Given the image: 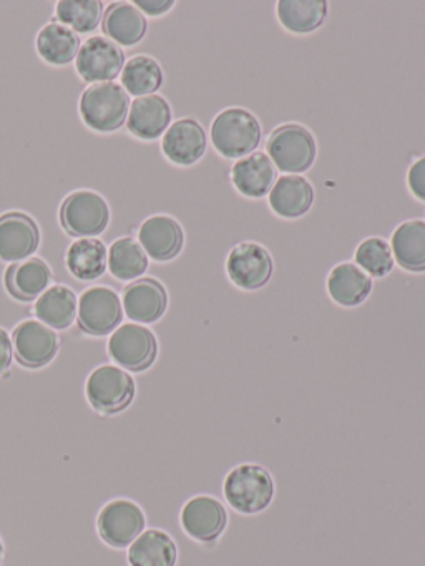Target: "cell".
<instances>
[{
  "label": "cell",
  "instance_id": "obj_1",
  "mask_svg": "<svg viewBox=\"0 0 425 566\" xmlns=\"http://www.w3.org/2000/svg\"><path fill=\"white\" fill-rule=\"evenodd\" d=\"M276 485L271 473L258 463H241L229 470L222 482V495L235 512L256 515L274 500Z\"/></svg>",
  "mask_w": 425,
  "mask_h": 566
},
{
  "label": "cell",
  "instance_id": "obj_2",
  "mask_svg": "<svg viewBox=\"0 0 425 566\" xmlns=\"http://www.w3.org/2000/svg\"><path fill=\"white\" fill-rule=\"evenodd\" d=\"M83 124L99 134H112L122 128L128 117L129 98L115 82L90 85L80 98Z\"/></svg>",
  "mask_w": 425,
  "mask_h": 566
},
{
  "label": "cell",
  "instance_id": "obj_3",
  "mask_svg": "<svg viewBox=\"0 0 425 566\" xmlns=\"http://www.w3.org/2000/svg\"><path fill=\"white\" fill-rule=\"evenodd\" d=\"M211 142L221 157H246L259 147L261 125L248 111L228 108L212 122Z\"/></svg>",
  "mask_w": 425,
  "mask_h": 566
},
{
  "label": "cell",
  "instance_id": "obj_4",
  "mask_svg": "<svg viewBox=\"0 0 425 566\" xmlns=\"http://www.w3.org/2000/svg\"><path fill=\"white\" fill-rule=\"evenodd\" d=\"M133 377L122 367L103 364L93 369L85 382V396L90 406L103 416L123 412L135 399Z\"/></svg>",
  "mask_w": 425,
  "mask_h": 566
},
{
  "label": "cell",
  "instance_id": "obj_5",
  "mask_svg": "<svg viewBox=\"0 0 425 566\" xmlns=\"http://www.w3.org/2000/svg\"><path fill=\"white\" fill-rule=\"evenodd\" d=\"M106 350L110 359L123 370L143 373L155 363L158 356V343L148 327L128 323L113 331Z\"/></svg>",
  "mask_w": 425,
  "mask_h": 566
},
{
  "label": "cell",
  "instance_id": "obj_6",
  "mask_svg": "<svg viewBox=\"0 0 425 566\" xmlns=\"http://www.w3.org/2000/svg\"><path fill=\"white\" fill-rule=\"evenodd\" d=\"M60 224L70 237L95 238L110 223L108 203L95 191L82 190L69 195L59 211Z\"/></svg>",
  "mask_w": 425,
  "mask_h": 566
},
{
  "label": "cell",
  "instance_id": "obj_7",
  "mask_svg": "<svg viewBox=\"0 0 425 566\" xmlns=\"http://www.w3.org/2000/svg\"><path fill=\"white\" fill-rule=\"evenodd\" d=\"M266 148L276 170L286 174H304L318 154L314 137L301 125H282L272 132Z\"/></svg>",
  "mask_w": 425,
  "mask_h": 566
},
{
  "label": "cell",
  "instance_id": "obj_8",
  "mask_svg": "<svg viewBox=\"0 0 425 566\" xmlns=\"http://www.w3.org/2000/svg\"><path fill=\"white\" fill-rule=\"evenodd\" d=\"M146 516L138 503L128 499H116L106 503L96 516L100 538L112 548H128L143 532Z\"/></svg>",
  "mask_w": 425,
  "mask_h": 566
},
{
  "label": "cell",
  "instance_id": "obj_9",
  "mask_svg": "<svg viewBox=\"0 0 425 566\" xmlns=\"http://www.w3.org/2000/svg\"><path fill=\"white\" fill-rule=\"evenodd\" d=\"M122 300L108 286H93L83 291L76 307V323L89 336H106L120 326L123 319Z\"/></svg>",
  "mask_w": 425,
  "mask_h": 566
},
{
  "label": "cell",
  "instance_id": "obj_10",
  "mask_svg": "<svg viewBox=\"0 0 425 566\" xmlns=\"http://www.w3.org/2000/svg\"><path fill=\"white\" fill-rule=\"evenodd\" d=\"M125 54L118 45L106 38H90L80 45L75 69L80 77L89 84L113 82L122 74Z\"/></svg>",
  "mask_w": 425,
  "mask_h": 566
},
{
  "label": "cell",
  "instance_id": "obj_11",
  "mask_svg": "<svg viewBox=\"0 0 425 566\" xmlns=\"http://www.w3.org/2000/svg\"><path fill=\"white\" fill-rule=\"evenodd\" d=\"M12 347L19 364L29 369H40L55 359L60 339L55 331L45 324L37 319H27L13 329Z\"/></svg>",
  "mask_w": 425,
  "mask_h": 566
},
{
  "label": "cell",
  "instance_id": "obj_12",
  "mask_svg": "<svg viewBox=\"0 0 425 566\" xmlns=\"http://www.w3.org/2000/svg\"><path fill=\"white\" fill-rule=\"evenodd\" d=\"M183 532L199 543H212L228 526V512L218 499L196 495L183 505L179 513Z\"/></svg>",
  "mask_w": 425,
  "mask_h": 566
},
{
  "label": "cell",
  "instance_id": "obj_13",
  "mask_svg": "<svg viewBox=\"0 0 425 566\" xmlns=\"http://www.w3.org/2000/svg\"><path fill=\"white\" fill-rule=\"evenodd\" d=\"M271 254L256 243H241L232 248L226 260V273L239 290L256 291L265 287L272 276Z\"/></svg>",
  "mask_w": 425,
  "mask_h": 566
},
{
  "label": "cell",
  "instance_id": "obj_14",
  "mask_svg": "<svg viewBox=\"0 0 425 566\" xmlns=\"http://www.w3.org/2000/svg\"><path fill=\"white\" fill-rule=\"evenodd\" d=\"M40 244V231L29 214L20 211L0 217V261L19 263L29 260Z\"/></svg>",
  "mask_w": 425,
  "mask_h": 566
},
{
  "label": "cell",
  "instance_id": "obj_15",
  "mask_svg": "<svg viewBox=\"0 0 425 566\" xmlns=\"http://www.w3.org/2000/svg\"><path fill=\"white\" fill-rule=\"evenodd\" d=\"M123 313L133 323L153 324L162 319L168 307V294L159 281L142 277L123 290Z\"/></svg>",
  "mask_w": 425,
  "mask_h": 566
},
{
  "label": "cell",
  "instance_id": "obj_16",
  "mask_svg": "<svg viewBox=\"0 0 425 566\" xmlns=\"http://www.w3.org/2000/svg\"><path fill=\"white\" fill-rule=\"evenodd\" d=\"M138 243L146 256L163 263L178 256L185 244V234L178 221L165 214H156L143 221L138 231Z\"/></svg>",
  "mask_w": 425,
  "mask_h": 566
},
{
  "label": "cell",
  "instance_id": "obj_17",
  "mask_svg": "<svg viewBox=\"0 0 425 566\" xmlns=\"http://www.w3.org/2000/svg\"><path fill=\"white\" fill-rule=\"evenodd\" d=\"M52 280V270L40 258L12 263L3 274L7 293L20 303L39 300L49 290Z\"/></svg>",
  "mask_w": 425,
  "mask_h": 566
},
{
  "label": "cell",
  "instance_id": "obj_18",
  "mask_svg": "<svg viewBox=\"0 0 425 566\" xmlns=\"http://www.w3.org/2000/svg\"><path fill=\"white\" fill-rule=\"evenodd\" d=\"M172 124V108L159 95L139 97L129 105L126 128L139 140H156Z\"/></svg>",
  "mask_w": 425,
  "mask_h": 566
},
{
  "label": "cell",
  "instance_id": "obj_19",
  "mask_svg": "<svg viewBox=\"0 0 425 566\" xmlns=\"http://www.w3.org/2000/svg\"><path fill=\"white\" fill-rule=\"evenodd\" d=\"M163 154L172 164L189 167L201 160L206 151V134L191 118L175 122L162 142Z\"/></svg>",
  "mask_w": 425,
  "mask_h": 566
},
{
  "label": "cell",
  "instance_id": "obj_20",
  "mask_svg": "<svg viewBox=\"0 0 425 566\" xmlns=\"http://www.w3.org/2000/svg\"><path fill=\"white\" fill-rule=\"evenodd\" d=\"M145 15L128 2H115L103 12L102 31L108 41L122 48L139 44L146 35Z\"/></svg>",
  "mask_w": 425,
  "mask_h": 566
},
{
  "label": "cell",
  "instance_id": "obj_21",
  "mask_svg": "<svg viewBox=\"0 0 425 566\" xmlns=\"http://www.w3.org/2000/svg\"><path fill=\"white\" fill-rule=\"evenodd\" d=\"M314 190L305 178L299 175H286L278 178L269 191V205L281 218L304 217L311 210Z\"/></svg>",
  "mask_w": 425,
  "mask_h": 566
},
{
  "label": "cell",
  "instance_id": "obj_22",
  "mask_svg": "<svg viewBox=\"0 0 425 566\" xmlns=\"http://www.w3.org/2000/svg\"><path fill=\"white\" fill-rule=\"evenodd\" d=\"M231 177L239 193L248 198H261L274 187L278 171L268 155L251 154L232 167Z\"/></svg>",
  "mask_w": 425,
  "mask_h": 566
},
{
  "label": "cell",
  "instance_id": "obj_23",
  "mask_svg": "<svg viewBox=\"0 0 425 566\" xmlns=\"http://www.w3.org/2000/svg\"><path fill=\"white\" fill-rule=\"evenodd\" d=\"M328 293L342 307H355L372 293V280L357 264L341 263L332 268L328 277Z\"/></svg>",
  "mask_w": 425,
  "mask_h": 566
},
{
  "label": "cell",
  "instance_id": "obj_24",
  "mask_svg": "<svg viewBox=\"0 0 425 566\" xmlns=\"http://www.w3.org/2000/svg\"><path fill=\"white\" fill-rule=\"evenodd\" d=\"M126 559L129 566H176L178 546L163 530H145L128 546Z\"/></svg>",
  "mask_w": 425,
  "mask_h": 566
},
{
  "label": "cell",
  "instance_id": "obj_25",
  "mask_svg": "<svg viewBox=\"0 0 425 566\" xmlns=\"http://www.w3.org/2000/svg\"><path fill=\"white\" fill-rule=\"evenodd\" d=\"M79 300L70 287L56 284L50 286L39 300L35 301L33 313L37 321L49 326L53 331L69 329L76 319Z\"/></svg>",
  "mask_w": 425,
  "mask_h": 566
},
{
  "label": "cell",
  "instance_id": "obj_26",
  "mask_svg": "<svg viewBox=\"0 0 425 566\" xmlns=\"http://www.w3.org/2000/svg\"><path fill=\"white\" fill-rule=\"evenodd\" d=\"M106 247L96 238L73 241L66 250V270L75 280L95 281L106 271Z\"/></svg>",
  "mask_w": 425,
  "mask_h": 566
},
{
  "label": "cell",
  "instance_id": "obj_27",
  "mask_svg": "<svg viewBox=\"0 0 425 566\" xmlns=\"http://www.w3.org/2000/svg\"><path fill=\"white\" fill-rule=\"evenodd\" d=\"M392 254L398 266L412 273L425 271V223L411 220L392 234Z\"/></svg>",
  "mask_w": 425,
  "mask_h": 566
},
{
  "label": "cell",
  "instance_id": "obj_28",
  "mask_svg": "<svg viewBox=\"0 0 425 566\" xmlns=\"http://www.w3.org/2000/svg\"><path fill=\"white\" fill-rule=\"evenodd\" d=\"M35 48L46 64L62 67L76 59L80 51V39L65 25L50 22L37 34Z\"/></svg>",
  "mask_w": 425,
  "mask_h": 566
},
{
  "label": "cell",
  "instance_id": "obj_29",
  "mask_svg": "<svg viewBox=\"0 0 425 566\" xmlns=\"http://www.w3.org/2000/svg\"><path fill=\"white\" fill-rule=\"evenodd\" d=\"M328 18L324 0H281L278 2V19L286 31L292 34H309L318 31Z\"/></svg>",
  "mask_w": 425,
  "mask_h": 566
},
{
  "label": "cell",
  "instance_id": "obj_30",
  "mask_svg": "<svg viewBox=\"0 0 425 566\" xmlns=\"http://www.w3.org/2000/svg\"><path fill=\"white\" fill-rule=\"evenodd\" d=\"M106 268L115 280L135 281L148 270V256L138 241L129 237L120 238L108 248Z\"/></svg>",
  "mask_w": 425,
  "mask_h": 566
},
{
  "label": "cell",
  "instance_id": "obj_31",
  "mask_svg": "<svg viewBox=\"0 0 425 566\" xmlns=\"http://www.w3.org/2000/svg\"><path fill=\"white\" fill-rule=\"evenodd\" d=\"M123 91L133 97H148L163 84V71L155 59L136 55L123 65L120 74Z\"/></svg>",
  "mask_w": 425,
  "mask_h": 566
},
{
  "label": "cell",
  "instance_id": "obj_32",
  "mask_svg": "<svg viewBox=\"0 0 425 566\" xmlns=\"http://www.w3.org/2000/svg\"><path fill=\"white\" fill-rule=\"evenodd\" d=\"M55 18L75 34H90L102 24L103 4L99 0H60Z\"/></svg>",
  "mask_w": 425,
  "mask_h": 566
},
{
  "label": "cell",
  "instance_id": "obj_33",
  "mask_svg": "<svg viewBox=\"0 0 425 566\" xmlns=\"http://www.w3.org/2000/svg\"><path fill=\"white\" fill-rule=\"evenodd\" d=\"M355 263L369 276L384 277L394 268L392 250L381 238H369L355 250Z\"/></svg>",
  "mask_w": 425,
  "mask_h": 566
},
{
  "label": "cell",
  "instance_id": "obj_34",
  "mask_svg": "<svg viewBox=\"0 0 425 566\" xmlns=\"http://www.w3.org/2000/svg\"><path fill=\"white\" fill-rule=\"evenodd\" d=\"M408 190L417 200L425 201V157L418 158L407 177Z\"/></svg>",
  "mask_w": 425,
  "mask_h": 566
},
{
  "label": "cell",
  "instance_id": "obj_35",
  "mask_svg": "<svg viewBox=\"0 0 425 566\" xmlns=\"http://www.w3.org/2000/svg\"><path fill=\"white\" fill-rule=\"evenodd\" d=\"M136 9L143 14L152 15V18H158V15L166 14V12L172 11L175 2L172 0H136L135 4Z\"/></svg>",
  "mask_w": 425,
  "mask_h": 566
},
{
  "label": "cell",
  "instance_id": "obj_36",
  "mask_svg": "<svg viewBox=\"0 0 425 566\" xmlns=\"http://www.w3.org/2000/svg\"><path fill=\"white\" fill-rule=\"evenodd\" d=\"M13 347L12 337L9 336L6 329L0 327V374L6 373L12 364Z\"/></svg>",
  "mask_w": 425,
  "mask_h": 566
},
{
  "label": "cell",
  "instance_id": "obj_37",
  "mask_svg": "<svg viewBox=\"0 0 425 566\" xmlns=\"http://www.w3.org/2000/svg\"><path fill=\"white\" fill-rule=\"evenodd\" d=\"M3 559V543L2 539H0V563H2Z\"/></svg>",
  "mask_w": 425,
  "mask_h": 566
}]
</instances>
